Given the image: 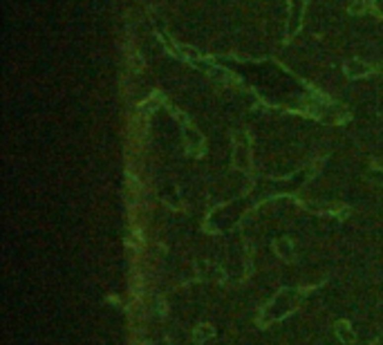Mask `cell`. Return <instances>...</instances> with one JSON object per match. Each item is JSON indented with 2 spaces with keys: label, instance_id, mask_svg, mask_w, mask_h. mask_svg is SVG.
Instances as JSON below:
<instances>
[{
  "label": "cell",
  "instance_id": "cell-6",
  "mask_svg": "<svg viewBox=\"0 0 383 345\" xmlns=\"http://www.w3.org/2000/svg\"><path fill=\"white\" fill-rule=\"evenodd\" d=\"M374 7H377V11L383 16V0H377V2H374Z\"/></svg>",
  "mask_w": 383,
  "mask_h": 345
},
{
  "label": "cell",
  "instance_id": "cell-2",
  "mask_svg": "<svg viewBox=\"0 0 383 345\" xmlns=\"http://www.w3.org/2000/svg\"><path fill=\"white\" fill-rule=\"evenodd\" d=\"M334 332H336V336H339L343 343H354V341H356V334L352 332V325H349L347 321H336L334 323Z\"/></svg>",
  "mask_w": 383,
  "mask_h": 345
},
{
  "label": "cell",
  "instance_id": "cell-4",
  "mask_svg": "<svg viewBox=\"0 0 383 345\" xmlns=\"http://www.w3.org/2000/svg\"><path fill=\"white\" fill-rule=\"evenodd\" d=\"M345 72H347V77L356 78V77H365V74H370V68L365 63H356V61H352V63L345 65Z\"/></svg>",
  "mask_w": 383,
  "mask_h": 345
},
{
  "label": "cell",
  "instance_id": "cell-3",
  "mask_svg": "<svg viewBox=\"0 0 383 345\" xmlns=\"http://www.w3.org/2000/svg\"><path fill=\"white\" fill-rule=\"evenodd\" d=\"M213 336H215V327L213 325H209V323H199V325L195 327L193 339H195V343H204V341L213 339Z\"/></svg>",
  "mask_w": 383,
  "mask_h": 345
},
{
  "label": "cell",
  "instance_id": "cell-7",
  "mask_svg": "<svg viewBox=\"0 0 383 345\" xmlns=\"http://www.w3.org/2000/svg\"><path fill=\"white\" fill-rule=\"evenodd\" d=\"M352 11H354V14H356V11H363V2H356V5H352Z\"/></svg>",
  "mask_w": 383,
  "mask_h": 345
},
{
  "label": "cell",
  "instance_id": "cell-5",
  "mask_svg": "<svg viewBox=\"0 0 383 345\" xmlns=\"http://www.w3.org/2000/svg\"><path fill=\"white\" fill-rule=\"evenodd\" d=\"M276 253L282 258V260H294V247H291L289 240H278L276 242Z\"/></svg>",
  "mask_w": 383,
  "mask_h": 345
},
{
  "label": "cell",
  "instance_id": "cell-1",
  "mask_svg": "<svg viewBox=\"0 0 383 345\" xmlns=\"http://www.w3.org/2000/svg\"><path fill=\"white\" fill-rule=\"evenodd\" d=\"M298 294L301 292H296V289H282V292H278V296L265 307V311H262V318H260L262 325L280 321L282 316L291 314V311L298 307V303H301V296H298Z\"/></svg>",
  "mask_w": 383,
  "mask_h": 345
}]
</instances>
